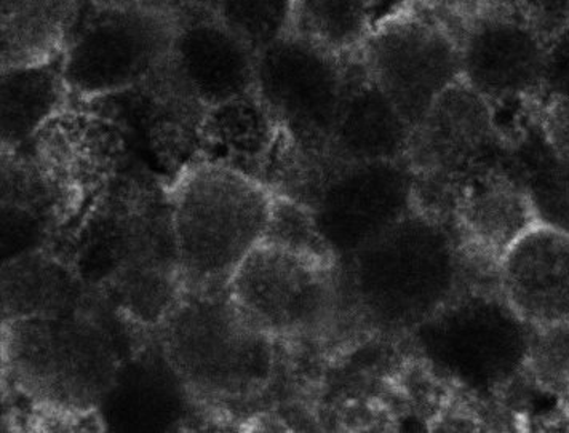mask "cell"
<instances>
[{
	"label": "cell",
	"mask_w": 569,
	"mask_h": 433,
	"mask_svg": "<svg viewBox=\"0 0 569 433\" xmlns=\"http://www.w3.org/2000/svg\"><path fill=\"white\" fill-rule=\"evenodd\" d=\"M60 246L50 253L140 329H159L184 293L169 191L141 171L116 178Z\"/></svg>",
	"instance_id": "cell-1"
},
{
	"label": "cell",
	"mask_w": 569,
	"mask_h": 433,
	"mask_svg": "<svg viewBox=\"0 0 569 433\" xmlns=\"http://www.w3.org/2000/svg\"><path fill=\"white\" fill-rule=\"evenodd\" d=\"M130 329L103 298L54 314L2 322L7 377L32 405L100 410L123 363L137 352Z\"/></svg>",
	"instance_id": "cell-2"
},
{
	"label": "cell",
	"mask_w": 569,
	"mask_h": 433,
	"mask_svg": "<svg viewBox=\"0 0 569 433\" xmlns=\"http://www.w3.org/2000/svg\"><path fill=\"white\" fill-rule=\"evenodd\" d=\"M339 268L360 314L388 334L413 333L473 283L453 225L418 205Z\"/></svg>",
	"instance_id": "cell-3"
},
{
	"label": "cell",
	"mask_w": 569,
	"mask_h": 433,
	"mask_svg": "<svg viewBox=\"0 0 569 433\" xmlns=\"http://www.w3.org/2000/svg\"><path fill=\"white\" fill-rule=\"evenodd\" d=\"M272 195L268 185L213 163L182 171L169 199L186 291L228 289L264 236Z\"/></svg>",
	"instance_id": "cell-4"
},
{
	"label": "cell",
	"mask_w": 569,
	"mask_h": 433,
	"mask_svg": "<svg viewBox=\"0 0 569 433\" xmlns=\"http://www.w3.org/2000/svg\"><path fill=\"white\" fill-rule=\"evenodd\" d=\"M160 329V348L189 394L242 402L269 387L276 338L258 329L228 289L186 291Z\"/></svg>",
	"instance_id": "cell-5"
},
{
	"label": "cell",
	"mask_w": 569,
	"mask_h": 433,
	"mask_svg": "<svg viewBox=\"0 0 569 433\" xmlns=\"http://www.w3.org/2000/svg\"><path fill=\"white\" fill-rule=\"evenodd\" d=\"M408 336L443 380L491 395L530 363L535 329L506 301L498 283L473 282Z\"/></svg>",
	"instance_id": "cell-6"
},
{
	"label": "cell",
	"mask_w": 569,
	"mask_h": 433,
	"mask_svg": "<svg viewBox=\"0 0 569 433\" xmlns=\"http://www.w3.org/2000/svg\"><path fill=\"white\" fill-rule=\"evenodd\" d=\"M180 23L154 2H82L60 58L69 92L103 100L140 85L171 57Z\"/></svg>",
	"instance_id": "cell-7"
},
{
	"label": "cell",
	"mask_w": 569,
	"mask_h": 433,
	"mask_svg": "<svg viewBox=\"0 0 569 433\" xmlns=\"http://www.w3.org/2000/svg\"><path fill=\"white\" fill-rule=\"evenodd\" d=\"M357 54L411 129L462 80L453 20L426 0H403L381 14Z\"/></svg>",
	"instance_id": "cell-8"
},
{
	"label": "cell",
	"mask_w": 569,
	"mask_h": 433,
	"mask_svg": "<svg viewBox=\"0 0 569 433\" xmlns=\"http://www.w3.org/2000/svg\"><path fill=\"white\" fill-rule=\"evenodd\" d=\"M509 158L510 138L498 112L459 80L411 132L407 160L416 177V205L448 220L456 188Z\"/></svg>",
	"instance_id": "cell-9"
},
{
	"label": "cell",
	"mask_w": 569,
	"mask_h": 433,
	"mask_svg": "<svg viewBox=\"0 0 569 433\" xmlns=\"http://www.w3.org/2000/svg\"><path fill=\"white\" fill-rule=\"evenodd\" d=\"M349 58L298 32L257 53L254 90L305 165L327 159L348 85Z\"/></svg>",
	"instance_id": "cell-10"
},
{
	"label": "cell",
	"mask_w": 569,
	"mask_h": 433,
	"mask_svg": "<svg viewBox=\"0 0 569 433\" xmlns=\"http://www.w3.org/2000/svg\"><path fill=\"white\" fill-rule=\"evenodd\" d=\"M458 32L462 80L496 112L530 108L549 52L550 31L520 0H469L451 17Z\"/></svg>",
	"instance_id": "cell-11"
},
{
	"label": "cell",
	"mask_w": 569,
	"mask_h": 433,
	"mask_svg": "<svg viewBox=\"0 0 569 433\" xmlns=\"http://www.w3.org/2000/svg\"><path fill=\"white\" fill-rule=\"evenodd\" d=\"M339 269L261 242L237 269L228 291L243 314L276 340L316 336L338 314Z\"/></svg>",
	"instance_id": "cell-12"
},
{
	"label": "cell",
	"mask_w": 569,
	"mask_h": 433,
	"mask_svg": "<svg viewBox=\"0 0 569 433\" xmlns=\"http://www.w3.org/2000/svg\"><path fill=\"white\" fill-rule=\"evenodd\" d=\"M306 203L342 264L416 209V177L407 159L323 160Z\"/></svg>",
	"instance_id": "cell-13"
},
{
	"label": "cell",
	"mask_w": 569,
	"mask_h": 433,
	"mask_svg": "<svg viewBox=\"0 0 569 433\" xmlns=\"http://www.w3.org/2000/svg\"><path fill=\"white\" fill-rule=\"evenodd\" d=\"M293 158V145L257 90L207 109L197 162L239 171L276 191Z\"/></svg>",
	"instance_id": "cell-14"
},
{
	"label": "cell",
	"mask_w": 569,
	"mask_h": 433,
	"mask_svg": "<svg viewBox=\"0 0 569 433\" xmlns=\"http://www.w3.org/2000/svg\"><path fill=\"white\" fill-rule=\"evenodd\" d=\"M448 221L469 260L498 271L506 251L539 224L527 189L509 162L481 171L458 185Z\"/></svg>",
	"instance_id": "cell-15"
},
{
	"label": "cell",
	"mask_w": 569,
	"mask_h": 433,
	"mask_svg": "<svg viewBox=\"0 0 569 433\" xmlns=\"http://www.w3.org/2000/svg\"><path fill=\"white\" fill-rule=\"evenodd\" d=\"M506 301L535 330L569 323V234L546 224L520 236L496 271Z\"/></svg>",
	"instance_id": "cell-16"
},
{
	"label": "cell",
	"mask_w": 569,
	"mask_h": 433,
	"mask_svg": "<svg viewBox=\"0 0 569 433\" xmlns=\"http://www.w3.org/2000/svg\"><path fill=\"white\" fill-rule=\"evenodd\" d=\"M171 63L206 108L253 92L257 52L213 12L181 18Z\"/></svg>",
	"instance_id": "cell-17"
},
{
	"label": "cell",
	"mask_w": 569,
	"mask_h": 433,
	"mask_svg": "<svg viewBox=\"0 0 569 433\" xmlns=\"http://www.w3.org/2000/svg\"><path fill=\"white\" fill-rule=\"evenodd\" d=\"M411 132L399 109L368 74L359 54H350L348 85L325 160L353 163L407 159Z\"/></svg>",
	"instance_id": "cell-18"
},
{
	"label": "cell",
	"mask_w": 569,
	"mask_h": 433,
	"mask_svg": "<svg viewBox=\"0 0 569 433\" xmlns=\"http://www.w3.org/2000/svg\"><path fill=\"white\" fill-rule=\"evenodd\" d=\"M188 394L159 345V352H134L123 363L100 413L104 424L116 425L112 431H173Z\"/></svg>",
	"instance_id": "cell-19"
},
{
	"label": "cell",
	"mask_w": 569,
	"mask_h": 433,
	"mask_svg": "<svg viewBox=\"0 0 569 433\" xmlns=\"http://www.w3.org/2000/svg\"><path fill=\"white\" fill-rule=\"evenodd\" d=\"M97 296L50 251H34L2 265V322L20 316L54 314Z\"/></svg>",
	"instance_id": "cell-20"
},
{
	"label": "cell",
	"mask_w": 569,
	"mask_h": 433,
	"mask_svg": "<svg viewBox=\"0 0 569 433\" xmlns=\"http://www.w3.org/2000/svg\"><path fill=\"white\" fill-rule=\"evenodd\" d=\"M80 9L82 0H2V69L60 60Z\"/></svg>",
	"instance_id": "cell-21"
},
{
	"label": "cell",
	"mask_w": 569,
	"mask_h": 433,
	"mask_svg": "<svg viewBox=\"0 0 569 433\" xmlns=\"http://www.w3.org/2000/svg\"><path fill=\"white\" fill-rule=\"evenodd\" d=\"M68 93L60 60L38 67L2 69V151H14L34 140L43 127L63 114Z\"/></svg>",
	"instance_id": "cell-22"
},
{
	"label": "cell",
	"mask_w": 569,
	"mask_h": 433,
	"mask_svg": "<svg viewBox=\"0 0 569 433\" xmlns=\"http://www.w3.org/2000/svg\"><path fill=\"white\" fill-rule=\"evenodd\" d=\"M509 138L510 170L527 189L538 223L569 234V159L543 138L531 112Z\"/></svg>",
	"instance_id": "cell-23"
},
{
	"label": "cell",
	"mask_w": 569,
	"mask_h": 433,
	"mask_svg": "<svg viewBox=\"0 0 569 433\" xmlns=\"http://www.w3.org/2000/svg\"><path fill=\"white\" fill-rule=\"evenodd\" d=\"M379 0H295V32L341 54L359 52Z\"/></svg>",
	"instance_id": "cell-24"
},
{
	"label": "cell",
	"mask_w": 569,
	"mask_h": 433,
	"mask_svg": "<svg viewBox=\"0 0 569 433\" xmlns=\"http://www.w3.org/2000/svg\"><path fill=\"white\" fill-rule=\"evenodd\" d=\"M530 112L543 138L569 159V17L550 32L546 69Z\"/></svg>",
	"instance_id": "cell-25"
},
{
	"label": "cell",
	"mask_w": 569,
	"mask_h": 433,
	"mask_svg": "<svg viewBox=\"0 0 569 433\" xmlns=\"http://www.w3.org/2000/svg\"><path fill=\"white\" fill-rule=\"evenodd\" d=\"M211 10L257 53L295 32V0H211Z\"/></svg>",
	"instance_id": "cell-26"
},
{
	"label": "cell",
	"mask_w": 569,
	"mask_h": 433,
	"mask_svg": "<svg viewBox=\"0 0 569 433\" xmlns=\"http://www.w3.org/2000/svg\"><path fill=\"white\" fill-rule=\"evenodd\" d=\"M261 242L320 263L339 265L337 253L320 232L312 207L290 195L273 192L271 214Z\"/></svg>",
	"instance_id": "cell-27"
},
{
	"label": "cell",
	"mask_w": 569,
	"mask_h": 433,
	"mask_svg": "<svg viewBox=\"0 0 569 433\" xmlns=\"http://www.w3.org/2000/svg\"><path fill=\"white\" fill-rule=\"evenodd\" d=\"M546 376L569 374V323L552 329L535 330L530 363Z\"/></svg>",
	"instance_id": "cell-28"
},
{
	"label": "cell",
	"mask_w": 569,
	"mask_h": 433,
	"mask_svg": "<svg viewBox=\"0 0 569 433\" xmlns=\"http://www.w3.org/2000/svg\"><path fill=\"white\" fill-rule=\"evenodd\" d=\"M426 2H429L430 6H433L436 7V9H439L440 12L453 17V14L458 13L459 10L465 9L467 3H469V0H426Z\"/></svg>",
	"instance_id": "cell-29"
},
{
	"label": "cell",
	"mask_w": 569,
	"mask_h": 433,
	"mask_svg": "<svg viewBox=\"0 0 569 433\" xmlns=\"http://www.w3.org/2000/svg\"><path fill=\"white\" fill-rule=\"evenodd\" d=\"M82 2H101V3H114V2H152V0H82Z\"/></svg>",
	"instance_id": "cell-30"
}]
</instances>
